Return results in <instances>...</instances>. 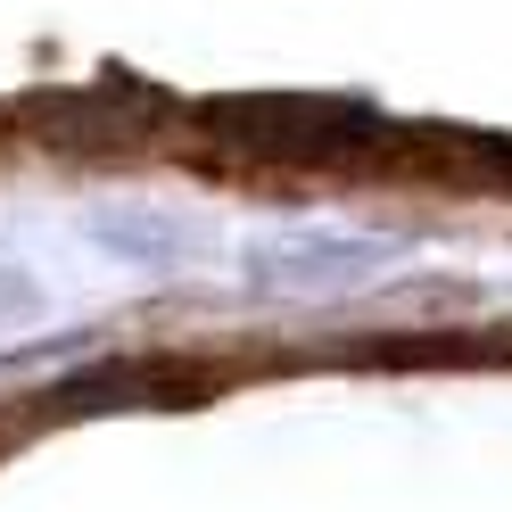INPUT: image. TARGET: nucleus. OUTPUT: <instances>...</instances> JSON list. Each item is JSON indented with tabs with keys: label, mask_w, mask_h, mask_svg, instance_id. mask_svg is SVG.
Wrapping results in <instances>:
<instances>
[{
	"label": "nucleus",
	"mask_w": 512,
	"mask_h": 512,
	"mask_svg": "<svg viewBox=\"0 0 512 512\" xmlns=\"http://www.w3.org/2000/svg\"><path fill=\"white\" fill-rule=\"evenodd\" d=\"M389 240H356V232H306V240H256L248 248V281L265 290H356L389 265Z\"/></svg>",
	"instance_id": "obj_1"
}]
</instances>
